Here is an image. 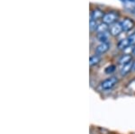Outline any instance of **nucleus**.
Segmentation results:
<instances>
[{
    "label": "nucleus",
    "mask_w": 135,
    "mask_h": 134,
    "mask_svg": "<svg viewBox=\"0 0 135 134\" xmlns=\"http://www.w3.org/2000/svg\"><path fill=\"white\" fill-rule=\"evenodd\" d=\"M117 82H118V79L115 77H111L109 78L105 79L101 83V87L103 88L104 90H109L111 88H113L114 86L116 85Z\"/></svg>",
    "instance_id": "obj_1"
},
{
    "label": "nucleus",
    "mask_w": 135,
    "mask_h": 134,
    "mask_svg": "<svg viewBox=\"0 0 135 134\" xmlns=\"http://www.w3.org/2000/svg\"><path fill=\"white\" fill-rule=\"evenodd\" d=\"M118 17V14L116 13H107L103 17V22L106 24H111V23H114L115 20Z\"/></svg>",
    "instance_id": "obj_2"
},
{
    "label": "nucleus",
    "mask_w": 135,
    "mask_h": 134,
    "mask_svg": "<svg viewBox=\"0 0 135 134\" xmlns=\"http://www.w3.org/2000/svg\"><path fill=\"white\" fill-rule=\"evenodd\" d=\"M123 26H122L121 23H114L110 27V33L113 36H117L123 32Z\"/></svg>",
    "instance_id": "obj_3"
},
{
    "label": "nucleus",
    "mask_w": 135,
    "mask_h": 134,
    "mask_svg": "<svg viewBox=\"0 0 135 134\" xmlns=\"http://www.w3.org/2000/svg\"><path fill=\"white\" fill-rule=\"evenodd\" d=\"M110 48L109 43L107 42H101L98 46L95 48V52L97 54H104L106 51H108V49Z\"/></svg>",
    "instance_id": "obj_4"
},
{
    "label": "nucleus",
    "mask_w": 135,
    "mask_h": 134,
    "mask_svg": "<svg viewBox=\"0 0 135 134\" xmlns=\"http://www.w3.org/2000/svg\"><path fill=\"white\" fill-rule=\"evenodd\" d=\"M122 26H123V30L124 32H128L133 27V22H132L129 18H125L124 20H123V22L121 23Z\"/></svg>",
    "instance_id": "obj_5"
},
{
    "label": "nucleus",
    "mask_w": 135,
    "mask_h": 134,
    "mask_svg": "<svg viewBox=\"0 0 135 134\" xmlns=\"http://www.w3.org/2000/svg\"><path fill=\"white\" fill-rule=\"evenodd\" d=\"M104 14H103V12L102 11H100L98 9H95L93 10L92 14H91V20H98L100 18H103Z\"/></svg>",
    "instance_id": "obj_6"
},
{
    "label": "nucleus",
    "mask_w": 135,
    "mask_h": 134,
    "mask_svg": "<svg viewBox=\"0 0 135 134\" xmlns=\"http://www.w3.org/2000/svg\"><path fill=\"white\" fill-rule=\"evenodd\" d=\"M130 45L131 44H130L129 40H128V38H126V39H123V40L120 41L117 46H118V48L120 49H127Z\"/></svg>",
    "instance_id": "obj_7"
},
{
    "label": "nucleus",
    "mask_w": 135,
    "mask_h": 134,
    "mask_svg": "<svg viewBox=\"0 0 135 134\" xmlns=\"http://www.w3.org/2000/svg\"><path fill=\"white\" fill-rule=\"evenodd\" d=\"M132 70V62H130V63H128L126 65H123V68H122V70H121V75L125 76V75H127L129 72H131Z\"/></svg>",
    "instance_id": "obj_8"
},
{
    "label": "nucleus",
    "mask_w": 135,
    "mask_h": 134,
    "mask_svg": "<svg viewBox=\"0 0 135 134\" xmlns=\"http://www.w3.org/2000/svg\"><path fill=\"white\" fill-rule=\"evenodd\" d=\"M131 60H132V56L130 54H125V55H123L119 59V63L122 65H126L128 63H130Z\"/></svg>",
    "instance_id": "obj_9"
},
{
    "label": "nucleus",
    "mask_w": 135,
    "mask_h": 134,
    "mask_svg": "<svg viewBox=\"0 0 135 134\" xmlns=\"http://www.w3.org/2000/svg\"><path fill=\"white\" fill-rule=\"evenodd\" d=\"M100 60H101V58H100L98 55L92 56V57L90 58V59H89V65H90L91 67L95 66V65H97V64L99 63Z\"/></svg>",
    "instance_id": "obj_10"
},
{
    "label": "nucleus",
    "mask_w": 135,
    "mask_h": 134,
    "mask_svg": "<svg viewBox=\"0 0 135 134\" xmlns=\"http://www.w3.org/2000/svg\"><path fill=\"white\" fill-rule=\"evenodd\" d=\"M108 37H109V35H108L107 32H101V33L97 34V39L101 42H107Z\"/></svg>",
    "instance_id": "obj_11"
},
{
    "label": "nucleus",
    "mask_w": 135,
    "mask_h": 134,
    "mask_svg": "<svg viewBox=\"0 0 135 134\" xmlns=\"http://www.w3.org/2000/svg\"><path fill=\"white\" fill-rule=\"evenodd\" d=\"M108 29H109V27H108V25L106 24V23H100L98 24V27H97V32H98V33H101V32H107Z\"/></svg>",
    "instance_id": "obj_12"
},
{
    "label": "nucleus",
    "mask_w": 135,
    "mask_h": 134,
    "mask_svg": "<svg viewBox=\"0 0 135 134\" xmlns=\"http://www.w3.org/2000/svg\"><path fill=\"white\" fill-rule=\"evenodd\" d=\"M98 27V23L95 20H90V31H97Z\"/></svg>",
    "instance_id": "obj_13"
},
{
    "label": "nucleus",
    "mask_w": 135,
    "mask_h": 134,
    "mask_svg": "<svg viewBox=\"0 0 135 134\" xmlns=\"http://www.w3.org/2000/svg\"><path fill=\"white\" fill-rule=\"evenodd\" d=\"M115 66H114V65H111V66L107 67V68H105V73L106 74H110V73H113L114 71L115 70Z\"/></svg>",
    "instance_id": "obj_14"
},
{
    "label": "nucleus",
    "mask_w": 135,
    "mask_h": 134,
    "mask_svg": "<svg viewBox=\"0 0 135 134\" xmlns=\"http://www.w3.org/2000/svg\"><path fill=\"white\" fill-rule=\"evenodd\" d=\"M128 40H129L131 45L135 44V33H132V35H130L129 37H128Z\"/></svg>",
    "instance_id": "obj_15"
},
{
    "label": "nucleus",
    "mask_w": 135,
    "mask_h": 134,
    "mask_svg": "<svg viewBox=\"0 0 135 134\" xmlns=\"http://www.w3.org/2000/svg\"><path fill=\"white\" fill-rule=\"evenodd\" d=\"M132 70L135 71V61L132 62Z\"/></svg>",
    "instance_id": "obj_16"
},
{
    "label": "nucleus",
    "mask_w": 135,
    "mask_h": 134,
    "mask_svg": "<svg viewBox=\"0 0 135 134\" xmlns=\"http://www.w3.org/2000/svg\"><path fill=\"white\" fill-rule=\"evenodd\" d=\"M133 53L135 54V48H133Z\"/></svg>",
    "instance_id": "obj_17"
},
{
    "label": "nucleus",
    "mask_w": 135,
    "mask_h": 134,
    "mask_svg": "<svg viewBox=\"0 0 135 134\" xmlns=\"http://www.w3.org/2000/svg\"><path fill=\"white\" fill-rule=\"evenodd\" d=\"M129 1H132V2H133V1H134V0H129Z\"/></svg>",
    "instance_id": "obj_18"
},
{
    "label": "nucleus",
    "mask_w": 135,
    "mask_h": 134,
    "mask_svg": "<svg viewBox=\"0 0 135 134\" xmlns=\"http://www.w3.org/2000/svg\"><path fill=\"white\" fill-rule=\"evenodd\" d=\"M133 33H135V32H133Z\"/></svg>",
    "instance_id": "obj_19"
}]
</instances>
